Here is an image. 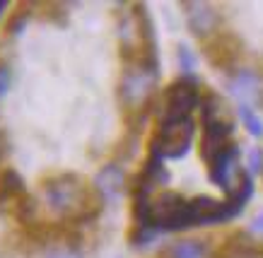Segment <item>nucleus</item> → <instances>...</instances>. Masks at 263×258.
I'll list each match as a JSON object with an SVG mask.
<instances>
[{
  "mask_svg": "<svg viewBox=\"0 0 263 258\" xmlns=\"http://www.w3.org/2000/svg\"><path fill=\"white\" fill-rule=\"evenodd\" d=\"M200 126H203L200 157L205 164H210L224 147H230L234 143L232 135L237 128V121H234L227 102L215 92H205L200 99Z\"/></svg>",
  "mask_w": 263,
  "mask_h": 258,
  "instance_id": "obj_3",
  "label": "nucleus"
},
{
  "mask_svg": "<svg viewBox=\"0 0 263 258\" xmlns=\"http://www.w3.org/2000/svg\"><path fill=\"white\" fill-rule=\"evenodd\" d=\"M261 150H251V171H261Z\"/></svg>",
  "mask_w": 263,
  "mask_h": 258,
  "instance_id": "obj_20",
  "label": "nucleus"
},
{
  "mask_svg": "<svg viewBox=\"0 0 263 258\" xmlns=\"http://www.w3.org/2000/svg\"><path fill=\"white\" fill-rule=\"evenodd\" d=\"M162 258H205V244L198 239H179L162 251Z\"/></svg>",
  "mask_w": 263,
  "mask_h": 258,
  "instance_id": "obj_13",
  "label": "nucleus"
},
{
  "mask_svg": "<svg viewBox=\"0 0 263 258\" xmlns=\"http://www.w3.org/2000/svg\"><path fill=\"white\" fill-rule=\"evenodd\" d=\"M200 82L196 75H181L162 89L157 102L160 121H179L191 118V113L200 109Z\"/></svg>",
  "mask_w": 263,
  "mask_h": 258,
  "instance_id": "obj_5",
  "label": "nucleus"
},
{
  "mask_svg": "<svg viewBox=\"0 0 263 258\" xmlns=\"http://www.w3.org/2000/svg\"><path fill=\"white\" fill-rule=\"evenodd\" d=\"M254 227H256V229H258V232H263V212H261V215H258V217L254 220Z\"/></svg>",
  "mask_w": 263,
  "mask_h": 258,
  "instance_id": "obj_21",
  "label": "nucleus"
},
{
  "mask_svg": "<svg viewBox=\"0 0 263 258\" xmlns=\"http://www.w3.org/2000/svg\"><path fill=\"white\" fill-rule=\"evenodd\" d=\"M183 15H186V25L200 41H208L215 36L220 29V12H217L210 3H183Z\"/></svg>",
  "mask_w": 263,
  "mask_h": 258,
  "instance_id": "obj_9",
  "label": "nucleus"
},
{
  "mask_svg": "<svg viewBox=\"0 0 263 258\" xmlns=\"http://www.w3.org/2000/svg\"><path fill=\"white\" fill-rule=\"evenodd\" d=\"M208 176L222 191L227 201H237L247 205L251 193H254L251 174L241 167V150L237 143L224 147L222 152L208 164Z\"/></svg>",
  "mask_w": 263,
  "mask_h": 258,
  "instance_id": "obj_4",
  "label": "nucleus"
},
{
  "mask_svg": "<svg viewBox=\"0 0 263 258\" xmlns=\"http://www.w3.org/2000/svg\"><path fill=\"white\" fill-rule=\"evenodd\" d=\"M41 193L46 208L65 225H87L102 212L104 198L85 176L75 171L51 174L41 181Z\"/></svg>",
  "mask_w": 263,
  "mask_h": 258,
  "instance_id": "obj_1",
  "label": "nucleus"
},
{
  "mask_svg": "<svg viewBox=\"0 0 263 258\" xmlns=\"http://www.w3.org/2000/svg\"><path fill=\"white\" fill-rule=\"evenodd\" d=\"M0 210L10 217H15L22 227L36 222L39 203L29 195L22 174L12 167L0 169Z\"/></svg>",
  "mask_w": 263,
  "mask_h": 258,
  "instance_id": "obj_6",
  "label": "nucleus"
},
{
  "mask_svg": "<svg viewBox=\"0 0 263 258\" xmlns=\"http://www.w3.org/2000/svg\"><path fill=\"white\" fill-rule=\"evenodd\" d=\"M160 85V63H126L119 80V102L126 118L143 121Z\"/></svg>",
  "mask_w": 263,
  "mask_h": 258,
  "instance_id": "obj_2",
  "label": "nucleus"
},
{
  "mask_svg": "<svg viewBox=\"0 0 263 258\" xmlns=\"http://www.w3.org/2000/svg\"><path fill=\"white\" fill-rule=\"evenodd\" d=\"M5 10H8V3H5V0H0V17L5 15Z\"/></svg>",
  "mask_w": 263,
  "mask_h": 258,
  "instance_id": "obj_22",
  "label": "nucleus"
},
{
  "mask_svg": "<svg viewBox=\"0 0 263 258\" xmlns=\"http://www.w3.org/2000/svg\"><path fill=\"white\" fill-rule=\"evenodd\" d=\"M203 53L210 63L220 68V70H232L241 56V44L239 39L230 32H217L215 36H210L203 41Z\"/></svg>",
  "mask_w": 263,
  "mask_h": 258,
  "instance_id": "obj_8",
  "label": "nucleus"
},
{
  "mask_svg": "<svg viewBox=\"0 0 263 258\" xmlns=\"http://www.w3.org/2000/svg\"><path fill=\"white\" fill-rule=\"evenodd\" d=\"M46 258H82L78 246H72V244H58L53 249H48Z\"/></svg>",
  "mask_w": 263,
  "mask_h": 258,
  "instance_id": "obj_16",
  "label": "nucleus"
},
{
  "mask_svg": "<svg viewBox=\"0 0 263 258\" xmlns=\"http://www.w3.org/2000/svg\"><path fill=\"white\" fill-rule=\"evenodd\" d=\"M176 56H179V65H181L183 75H193V68H196V58H193L191 51L186 49V46H179Z\"/></svg>",
  "mask_w": 263,
  "mask_h": 258,
  "instance_id": "obj_17",
  "label": "nucleus"
},
{
  "mask_svg": "<svg viewBox=\"0 0 263 258\" xmlns=\"http://www.w3.org/2000/svg\"><path fill=\"white\" fill-rule=\"evenodd\" d=\"M230 92L237 99V106H251L258 109L263 104V80L261 75L247 68L234 70L230 77Z\"/></svg>",
  "mask_w": 263,
  "mask_h": 258,
  "instance_id": "obj_10",
  "label": "nucleus"
},
{
  "mask_svg": "<svg viewBox=\"0 0 263 258\" xmlns=\"http://www.w3.org/2000/svg\"><path fill=\"white\" fill-rule=\"evenodd\" d=\"M95 188L99 191V195H102L104 201H114L126 188V174H123V169H121L116 162H109L97 174Z\"/></svg>",
  "mask_w": 263,
  "mask_h": 258,
  "instance_id": "obj_11",
  "label": "nucleus"
},
{
  "mask_svg": "<svg viewBox=\"0 0 263 258\" xmlns=\"http://www.w3.org/2000/svg\"><path fill=\"white\" fill-rule=\"evenodd\" d=\"M215 258H261V251L256 249L254 239L249 234L239 232V234H232L230 239L220 246Z\"/></svg>",
  "mask_w": 263,
  "mask_h": 258,
  "instance_id": "obj_12",
  "label": "nucleus"
},
{
  "mask_svg": "<svg viewBox=\"0 0 263 258\" xmlns=\"http://www.w3.org/2000/svg\"><path fill=\"white\" fill-rule=\"evenodd\" d=\"M261 258H263V253H261Z\"/></svg>",
  "mask_w": 263,
  "mask_h": 258,
  "instance_id": "obj_23",
  "label": "nucleus"
},
{
  "mask_svg": "<svg viewBox=\"0 0 263 258\" xmlns=\"http://www.w3.org/2000/svg\"><path fill=\"white\" fill-rule=\"evenodd\" d=\"M32 3H27V5H17V10H12L8 17V22H5V34L8 36H17V34L24 32V27H27V19L32 15Z\"/></svg>",
  "mask_w": 263,
  "mask_h": 258,
  "instance_id": "obj_14",
  "label": "nucleus"
},
{
  "mask_svg": "<svg viewBox=\"0 0 263 258\" xmlns=\"http://www.w3.org/2000/svg\"><path fill=\"white\" fill-rule=\"evenodd\" d=\"M237 113H239L241 123L247 126V130L251 135L254 137L263 135V121H261V116H256V109H251V106H237Z\"/></svg>",
  "mask_w": 263,
  "mask_h": 258,
  "instance_id": "obj_15",
  "label": "nucleus"
},
{
  "mask_svg": "<svg viewBox=\"0 0 263 258\" xmlns=\"http://www.w3.org/2000/svg\"><path fill=\"white\" fill-rule=\"evenodd\" d=\"M8 154H10V137H8V130L0 126V169L8 167V164H5Z\"/></svg>",
  "mask_w": 263,
  "mask_h": 258,
  "instance_id": "obj_19",
  "label": "nucleus"
},
{
  "mask_svg": "<svg viewBox=\"0 0 263 258\" xmlns=\"http://www.w3.org/2000/svg\"><path fill=\"white\" fill-rule=\"evenodd\" d=\"M10 82H12V73H10V65L0 61V99L8 94Z\"/></svg>",
  "mask_w": 263,
  "mask_h": 258,
  "instance_id": "obj_18",
  "label": "nucleus"
},
{
  "mask_svg": "<svg viewBox=\"0 0 263 258\" xmlns=\"http://www.w3.org/2000/svg\"><path fill=\"white\" fill-rule=\"evenodd\" d=\"M193 135H196V121L193 118L160 121L150 140V152H155L162 160H181L191 150Z\"/></svg>",
  "mask_w": 263,
  "mask_h": 258,
  "instance_id": "obj_7",
  "label": "nucleus"
}]
</instances>
